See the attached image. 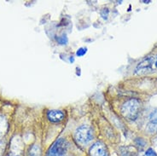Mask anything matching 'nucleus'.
<instances>
[{
	"label": "nucleus",
	"instance_id": "obj_1",
	"mask_svg": "<svg viewBox=\"0 0 157 156\" xmlns=\"http://www.w3.org/2000/svg\"><path fill=\"white\" fill-rule=\"evenodd\" d=\"M140 102L137 99H130L126 101L121 108V113L123 116L130 120H135L139 114Z\"/></svg>",
	"mask_w": 157,
	"mask_h": 156
},
{
	"label": "nucleus",
	"instance_id": "obj_2",
	"mask_svg": "<svg viewBox=\"0 0 157 156\" xmlns=\"http://www.w3.org/2000/svg\"><path fill=\"white\" fill-rule=\"evenodd\" d=\"M155 69H157V57L149 56L144 59L141 63H138L135 70V74L139 75L149 74L155 72Z\"/></svg>",
	"mask_w": 157,
	"mask_h": 156
},
{
	"label": "nucleus",
	"instance_id": "obj_3",
	"mask_svg": "<svg viewBox=\"0 0 157 156\" xmlns=\"http://www.w3.org/2000/svg\"><path fill=\"white\" fill-rule=\"evenodd\" d=\"M75 139L79 144L86 145L93 139V132L90 126L81 125L75 131Z\"/></svg>",
	"mask_w": 157,
	"mask_h": 156
},
{
	"label": "nucleus",
	"instance_id": "obj_4",
	"mask_svg": "<svg viewBox=\"0 0 157 156\" xmlns=\"http://www.w3.org/2000/svg\"><path fill=\"white\" fill-rule=\"evenodd\" d=\"M67 141L63 138H61V139L56 141L52 144V146L48 151L47 156H63L65 154V153L67 152Z\"/></svg>",
	"mask_w": 157,
	"mask_h": 156
},
{
	"label": "nucleus",
	"instance_id": "obj_5",
	"mask_svg": "<svg viewBox=\"0 0 157 156\" xmlns=\"http://www.w3.org/2000/svg\"><path fill=\"white\" fill-rule=\"evenodd\" d=\"M90 156H109V151L108 148L101 142H98L92 145L90 148Z\"/></svg>",
	"mask_w": 157,
	"mask_h": 156
},
{
	"label": "nucleus",
	"instance_id": "obj_6",
	"mask_svg": "<svg viewBox=\"0 0 157 156\" xmlns=\"http://www.w3.org/2000/svg\"><path fill=\"white\" fill-rule=\"evenodd\" d=\"M47 117L49 120L53 123H58L64 120V113L60 110H51L48 112Z\"/></svg>",
	"mask_w": 157,
	"mask_h": 156
},
{
	"label": "nucleus",
	"instance_id": "obj_7",
	"mask_svg": "<svg viewBox=\"0 0 157 156\" xmlns=\"http://www.w3.org/2000/svg\"><path fill=\"white\" fill-rule=\"evenodd\" d=\"M148 131L151 133H157V110L150 115V122L148 125Z\"/></svg>",
	"mask_w": 157,
	"mask_h": 156
},
{
	"label": "nucleus",
	"instance_id": "obj_8",
	"mask_svg": "<svg viewBox=\"0 0 157 156\" xmlns=\"http://www.w3.org/2000/svg\"><path fill=\"white\" fill-rule=\"evenodd\" d=\"M86 51H87L86 48H79L78 51H77L76 55H78V56H83V55L86 53Z\"/></svg>",
	"mask_w": 157,
	"mask_h": 156
},
{
	"label": "nucleus",
	"instance_id": "obj_9",
	"mask_svg": "<svg viewBox=\"0 0 157 156\" xmlns=\"http://www.w3.org/2000/svg\"><path fill=\"white\" fill-rule=\"evenodd\" d=\"M58 43L61 44H66L67 43V38L66 35H63L58 39Z\"/></svg>",
	"mask_w": 157,
	"mask_h": 156
},
{
	"label": "nucleus",
	"instance_id": "obj_10",
	"mask_svg": "<svg viewBox=\"0 0 157 156\" xmlns=\"http://www.w3.org/2000/svg\"><path fill=\"white\" fill-rule=\"evenodd\" d=\"M146 156H157V154L155 153V151L152 149V148H149L145 153Z\"/></svg>",
	"mask_w": 157,
	"mask_h": 156
},
{
	"label": "nucleus",
	"instance_id": "obj_11",
	"mask_svg": "<svg viewBox=\"0 0 157 156\" xmlns=\"http://www.w3.org/2000/svg\"><path fill=\"white\" fill-rule=\"evenodd\" d=\"M136 143L138 147H140L141 146L142 148H144V145H145V142L143 140L142 138H137V140H136Z\"/></svg>",
	"mask_w": 157,
	"mask_h": 156
},
{
	"label": "nucleus",
	"instance_id": "obj_12",
	"mask_svg": "<svg viewBox=\"0 0 157 156\" xmlns=\"http://www.w3.org/2000/svg\"><path fill=\"white\" fill-rule=\"evenodd\" d=\"M143 2H144V3H145V4H149L150 1H143Z\"/></svg>",
	"mask_w": 157,
	"mask_h": 156
}]
</instances>
